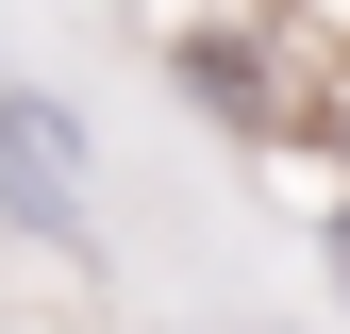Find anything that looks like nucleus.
Instances as JSON below:
<instances>
[{
	"mask_svg": "<svg viewBox=\"0 0 350 334\" xmlns=\"http://www.w3.org/2000/svg\"><path fill=\"white\" fill-rule=\"evenodd\" d=\"M0 201H17L33 234H67V250L100 234V218H83V151H67V134H51L33 101H0Z\"/></svg>",
	"mask_w": 350,
	"mask_h": 334,
	"instance_id": "1",
	"label": "nucleus"
}]
</instances>
